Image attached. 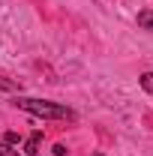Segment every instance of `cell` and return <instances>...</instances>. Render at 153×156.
<instances>
[{
	"mask_svg": "<svg viewBox=\"0 0 153 156\" xmlns=\"http://www.w3.org/2000/svg\"><path fill=\"white\" fill-rule=\"evenodd\" d=\"M15 105H18L21 111H27V114L48 117V120H72V117H75L69 108H66V105L45 102V99H27V96H21V99H15Z\"/></svg>",
	"mask_w": 153,
	"mask_h": 156,
	"instance_id": "6da1fadb",
	"label": "cell"
},
{
	"mask_svg": "<svg viewBox=\"0 0 153 156\" xmlns=\"http://www.w3.org/2000/svg\"><path fill=\"white\" fill-rule=\"evenodd\" d=\"M39 147H42V132H33L24 144V153L27 156H39Z\"/></svg>",
	"mask_w": 153,
	"mask_h": 156,
	"instance_id": "7a4b0ae2",
	"label": "cell"
},
{
	"mask_svg": "<svg viewBox=\"0 0 153 156\" xmlns=\"http://www.w3.org/2000/svg\"><path fill=\"white\" fill-rule=\"evenodd\" d=\"M138 27L153 30V9H141V12H138Z\"/></svg>",
	"mask_w": 153,
	"mask_h": 156,
	"instance_id": "3957f363",
	"label": "cell"
},
{
	"mask_svg": "<svg viewBox=\"0 0 153 156\" xmlns=\"http://www.w3.org/2000/svg\"><path fill=\"white\" fill-rule=\"evenodd\" d=\"M0 156H21L12 144H6V141H0Z\"/></svg>",
	"mask_w": 153,
	"mask_h": 156,
	"instance_id": "277c9868",
	"label": "cell"
},
{
	"mask_svg": "<svg viewBox=\"0 0 153 156\" xmlns=\"http://www.w3.org/2000/svg\"><path fill=\"white\" fill-rule=\"evenodd\" d=\"M141 87H144L147 93H153V72H144V75H141Z\"/></svg>",
	"mask_w": 153,
	"mask_h": 156,
	"instance_id": "5b68a950",
	"label": "cell"
},
{
	"mask_svg": "<svg viewBox=\"0 0 153 156\" xmlns=\"http://www.w3.org/2000/svg\"><path fill=\"white\" fill-rule=\"evenodd\" d=\"M0 90H15V84H12V81H3V78H0Z\"/></svg>",
	"mask_w": 153,
	"mask_h": 156,
	"instance_id": "8992f818",
	"label": "cell"
},
{
	"mask_svg": "<svg viewBox=\"0 0 153 156\" xmlns=\"http://www.w3.org/2000/svg\"><path fill=\"white\" fill-rule=\"evenodd\" d=\"M96 156H102V153H96Z\"/></svg>",
	"mask_w": 153,
	"mask_h": 156,
	"instance_id": "52a82bcc",
	"label": "cell"
}]
</instances>
